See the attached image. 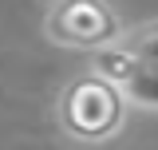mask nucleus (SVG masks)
<instances>
[{"label": "nucleus", "mask_w": 158, "mask_h": 150, "mask_svg": "<svg viewBox=\"0 0 158 150\" xmlns=\"http://www.w3.org/2000/svg\"><path fill=\"white\" fill-rule=\"evenodd\" d=\"M56 123L75 142H107L127 127V95L99 71H79L59 87Z\"/></svg>", "instance_id": "obj_1"}, {"label": "nucleus", "mask_w": 158, "mask_h": 150, "mask_svg": "<svg viewBox=\"0 0 158 150\" xmlns=\"http://www.w3.org/2000/svg\"><path fill=\"white\" fill-rule=\"evenodd\" d=\"M123 32L127 28L111 0H56L44 16V36L75 52H99L107 44H118Z\"/></svg>", "instance_id": "obj_2"}, {"label": "nucleus", "mask_w": 158, "mask_h": 150, "mask_svg": "<svg viewBox=\"0 0 158 150\" xmlns=\"http://www.w3.org/2000/svg\"><path fill=\"white\" fill-rule=\"evenodd\" d=\"M118 44L131 56V75L123 79L127 103L142 111H158V20L135 24L131 32H123Z\"/></svg>", "instance_id": "obj_3"}]
</instances>
